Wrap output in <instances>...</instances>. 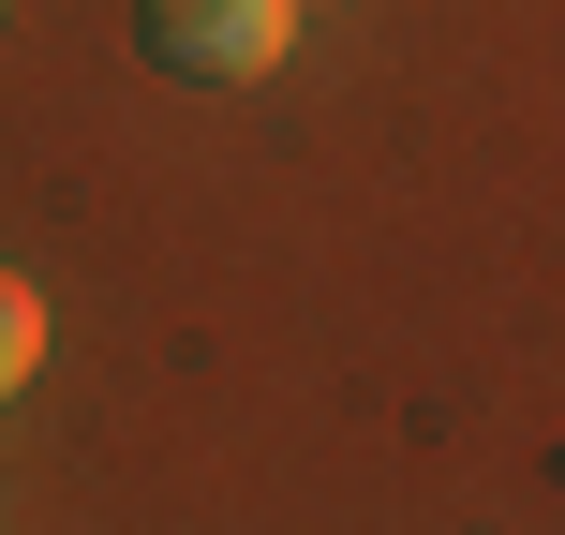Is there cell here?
Returning <instances> with one entry per match:
<instances>
[{
	"mask_svg": "<svg viewBox=\"0 0 565 535\" xmlns=\"http://www.w3.org/2000/svg\"><path fill=\"white\" fill-rule=\"evenodd\" d=\"M135 45L194 89H254L298 45V0H135Z\"/></svg>",
	"mask_w": 565,
	"mask_h": 535,
	"instance_id": "obj_1",
	"label": "cell"
},
{
	"mask_svg": "<svg viewBox=\"0 0 565 535\" xmlns=\"http://www.w3.org/2000/svg\"><path fill=\"white\" fill-rule=\"evenodd\" d=\"M30 357H45V298L0 268V387H30Z\"/></svg>",
	"mask_w": 565,
	"mask_h": 535,
	"instance_id": "obj_2",
	"label": "cell"
}]
</instances>
